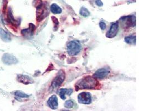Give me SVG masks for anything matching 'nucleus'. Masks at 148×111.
Wrapping results in <instances>:
<instances>
[{
    "mask_svg": "<svg viewBox=\"0 0 148 111\" xmlns=\"http://www.w3.org/2000/svg\"><path fill=\"white\" fill-rule=\"evenodd\" d=\"M100 86L99 82L94 77L87 76L82 78L75 84V90H93Z\"/></svg>",
    "mask_w": 148,
    "mask_h": 111,
    "instance_id": "1",
    "label": "nucleus"
},
{
    "mask_svg": "<svg viewBox=\"0 0 148 111\" xmlns=\"http://www.w3.org/2000/svg\"><path fill=\"white\" fill-rule=\"evenodd\" d=\"M68 54L70 56H75L79 54L82 49L81 43L77 41H71L67 45Z\"/></svg>",
    "mask_w": 148,
    "mask_h": 111,
    "instance_id": "2",
    "label": "nucleus"
},
{
    "mask_svg": "<svg viewBox=\"0 0 148 111\" xmlns=\"http://www.w3.org/2000/svg\"><path fill=\"white\" fill-rule=\"evenodd\" d=\"M65 77L66 75L64 71L61 69L58 72L57 75L54 78V79L52 82L51 86V90H54L58 88L60 86H61V84L63 83L65 79Z\"/></svg>",
    "mask_w": 148,
    "mask_h": 111,
    "instance_id": "3",
    "label": "nucleus"
},
{
    "mask_svg": "<svg viewBox=\"0 0 148 111\" xmlns=\"http://www.w3.org/2000/svg\"><path fill=\"white\" fill-rule=\"evenodd\" d=\"M121 26L124 28L134 27L136 25V17L134 16H127L121 17Z\"/></svg>",
    "mask_w": 148,
    "mask_h": 111,
    "instance_id": "4",
    "label": "nucleus"
},
{
    "mask_svg": "<svg viewBox=\"0 0 148 111\" xmlns=\"http://www.w3.org/2000/svg\"><path fill=\"white\" fill-rule=\"evenodd\" d=\"M78 102L81 104H89L92 102V95L89 92H83L78 96Z\"/></svg>",
    "mask_w": 148,
    "mask_h": 111,
    "instance_id": "5",
    "label": "nucleus"
},
{
    "mask_svg": "<svg viewBox=\"0 0 148 111\" xmlns=\"http://www.w3.org/2000/svg\"><path fill=\"white\" fill-rule=\"evenodd\" d=\"M118 22H115L112 24L110 29L106 34V37L109 38L115 37L118 32Z\"/></svg>",
    "mask_w": 148,
    "mask_h": 111,
    "instance_id": "6",
    "label": "nucleus"
},
{
    "mask_svg": "<svg viewBox=\"0 0 148 111\" xmlns=\"http://www.w3.org/2000/svg\"><path fill=\"white\" fill-rule=\"evenodd\" d=\"M110 73V70L107 68H101L98 69L94 73V77L96 79H103L106 78Z\"/></svg>",
    "mask_w": 148,
    "mask_h": 111,
    "instance_id": "7",
    "label": "nucleus"
},
{
    "mask_svg": "<svg viewBox=\"0 0 148 111\" xmlns=\"http://www.w3.org/2000/svg\"><path fill=\"white\" fill-rule=\"evenodd\" d=\"M2 61L7 65H12L18 62L17 59L13 55L8 53H6L2 57Z\"/></svg>",
    "mask_w": 148,
    "mask_h": 111,
    "instance_id": "8",
    "label": "nucleus"
},
{
    "mask_svg": "<svg viewBox=\"0 0 148 111\" xmlns=\"http://www.w3.org/2000/svg\"><path fill=\"white\" fill-rule=\"evenodd\" d=\"M47 104L52 110H57L58 107V101L57 96L54 95L50 97L47 101Z\"/></svg>",
    "mask_w": 148,
    "mask_h": 111,
    "instance_id": "9",
    "label": "nucleus"
},
{
    "mask_svg": "<svg viewBox=\"0 0 148 111\" xmlns=\"http://www.w3.org/2000/svg\"><path fill=\"white\" fill-rule=\"evenodd\" d=\"M73 93V90L72 88H61L59 90V95L63 100L66 99V95H67L68 96H70Z\"/></svg>",
    "mask_w": 148,
    "mask_h": 111,
    "instance_id": "10",
    "label": "nucleus"
},
{
    "mask_svg": "<svg viewBox=\"0 0 148 111\" xmlns=\"http://www.w3.org/2000/svg\"><path fill=\"white\" fill-rule=\"evenodd\" d=\"M0 37L3 41L7 42L11 41V40L10 35L2 28H0Z\"/></svg>",
    "mask_w": 148,
    "mask_h": 111,
    "instance_id": "11",
    "label": "nucleus"
},
{
    "mask_svg": "<svg viewBox=\"0 0 148 111\" xmlns=\"http://www.w3.org/2000/svg\"><path fill=\"white\" fill-rule=\"evenodd\" d=\"M18 81L21 83H25L26 84L33 82L32 79L29 77L24 76V75H19Z\"/></svg>",
    "mask_w": 148,
    "mask_h": 111,
    "instance_id": "12",
    "label": "nucleus"
},
{
    "mask_svg": "<svg viewBox=\"0 0 148 111\" xmlns=\"http://www.w3.org/2000/svg\"><path fill=\"white\" fill-rule=\"evenodd\" d=\"M50 10H51V12L53 14H61L62 11L61 7H60L59 6H58L56 3H53L51 6Z\"/></svg>",
    "mask_w": 148,
    "mask_h": 111,
    "instance_id": "13",
    "label": "nucleus"
},
{
    "mask_svg": "<svg viewBox=\"0 0 148 111\" xmlns=\"http://www.w3.org/2000/svg\"><path fill=\"white\" fill-rule=\"evenodd\" d=\"M124 41L128 44H136V36H129L125 37L124 38Z\"/></svg>",
    "mask_w": 148,
    "mask_h": 111,
    "instance_id": "14",
    "label": "nucleus"
},
{
    "mask_svg": "<svg viewBox=\"0 0 148 111\" xmlns=\"http://www.w3.org/2000/svg\"><path fill=\"white\" fill-rule=\"evenodd\" d=\"M79 14H80L81 16H82L84 17H87L90 15V12L88 11V10L84 7H81Z\"/></svg>",
    "mask_w": 148,
    "mask_h": 111,
    "instance_id": "15",
    "label": "nucleus"
},
{
    "mask_svg": "<svg viewBox=\"0 0 148 111\" xmlns=\"http://www.w3.org/2000/svg\"><path fill=\"white\" fill-rule=\"evenodd\" d=\"M15 96L17 97H21V98H28L29 96L26 95L20 91H17L15 92Z\"/></svg>",
    "mask_w": 148,
    "mask_h": 111,
    "instance_id": "16",
    "label": "nucleus"
},
{
    "mask_svg": "<svg viewBox=\"0 0 148 111\" xmlns=\"http://www.w3.org/2000/svg\"><path fill=\"white\" fill-rule=\"evenodd\" d=\"M73 102L72 100H68L64 103V107L67 108H71L73 107Z\"/></svg>",
    "mask_w": 148,
    "mask_h": 111,
    "instance_id": "17",
    "label": "nucleus"
},
{
    "mask_svg": "<svg viewBox=\"0 0 148 111\" xmlns=\"http://www.w3.org/2000/svg\"><path fill=\"white\" fill-rule=\"evenodd\" d=\"M99 26H100V28H101V30H104V29H106V28L107 27V25H106V23L103 22V21H101L99 23Z\"/></svg>",
    "mask_w": 148,
    "mask_h": 111,
    "instance_id": "18",
    "label": "nucleus"
},
{
    "mask_svg": "<svg viewBox=\"0 0 148 111\" xmlns=\"http://www.w3.org/2000/svg\"><path fill=\"white\" fill-rule=\"evenodd\" d=\"M95 4L98 6V7H101L103 6V3L101 2V0H96L95 1Z\"/></svg>",
    "mask_w": 148,
    "mask_h": 111,
    "instance_id": "19",
    "label": "nucleus"
}]
</instances>
